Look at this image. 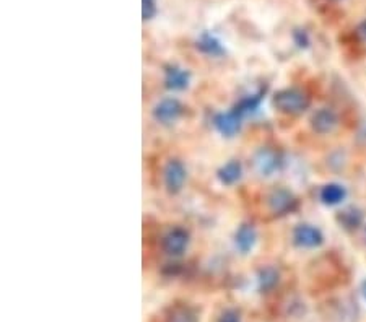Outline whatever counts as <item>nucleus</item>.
I'll use <instances>...</instances> for the list:
<instances>
[{
	"instance_id": "8",
	"label": "nucleus",
	"mask_w": 366,
	"mask_h": 322,
	"mask_svg": "<svg viewBox=\"0 0 366 322\" xmlns=\"http://www.w3.org/2000/svg\"><path fill=\"white\" fill-rule=\"evenodd\" d=\"M241 120L243 118L236 113L235 109L228 111V113H219L214 118V125L215 129L225 137H233L236 135L241 129Z\"/></svg>"
},
{
	"instance_id": "15",
	"label": "nucleus",
	"mask_w": 366,
	"mask_h": 322,
	"mask_svg": "<svg viewBox=\"0 0 366 322\" xmlns=\"http://www.w3.org/2000/svg\"><path fill=\"white\" fill-rule=\"evenodd\" d=\"M164 322H197V313L188 304H173Z\"/></svg>"
},
{
	"instance_id": "11",
	"label": "nucleus",
	"mask_w": 366,
	"mask_h": 322,
	"mask_svg": "<svg viewBox=\"0 0 366 322\" xmlns=\"http://www.w3.org/2000/svg\"><path fill=\"white\" fill-rule=\"evenodd\" d=\"M346 197H347V189L338 182H329L326 186H322L319 191L321 202L324 205H329V207L342 204L343 200H346Z\"/></svg>"
},
{
	"instance_id": "19",
	"label": "nucleus",
	"mask_w": 366,
	"mask_h": 322,
	"mask_svg": "<svg viewBox=\"0 0 366 322\" xmlns=\"http://www.w3.org/2000/svg\"><path fill=\"white\" fill-rule=\"evenodd\" d=\"M291 38H293V43L300 47V49H306L311 44V38L307 35V31L305 28H296L291 33Z\"/></svg>"
},
{
	"instance_id": "7",
	"label": "nucleus",
	"mask_w": 366,
	"mask_h": 322,
	"mask_svg": "<svg viewBox=\"0 0 366 322\" xmlns=\"http://www.w3.org/2000/svg\"><path fill=\"white\" fill-rule=\"evenodd\" d=\"M338 116L331 108H319L311 116V128L321 135H327L337 129Z\"/></svg>"
},
{
	"instance_id": "2",
	"label": "nucleus",
	"mask_w": 366,
	"mask_h": 322,
	"mask_svg": "<svg viewBox=\"0 0 366 322\" xmlns=\"http://www.w3.org/2000/svg\"><path fill=\"white\" fill-rule=\"evenodd\" d=\"M185 176H188V171H185V166L183 163L179 160H169L163 170V182L166 191L169 194L181 192L185 182Z\"/></svg>"
},
{
	"instance_id": "3",
	"label": "nucleus",
	"mask_w": 366,
	"mask_h": 322,
	"mask_svg": "<svg viewBox=\"0 0 366 322\" xmlns=\"http://www.w3.org/2000/svg\"><path fill=\"white\" fill-rule=\"evenodd\" d=\"M293 242L301 249H316L324 242V235L315 225L301 223L293 230Z\"/></svg>"
},
{
	"instance_id": "22",
	"label": "nucleus",
	"mask_w": 366,
	"mask_h": 322,
	"mask_svg": "<svg viewBox=\"0 0 366 322\" xmlns=\"http://www.w3.org/2000/svg\"><path fill=\"white\" fill-rule=\"evenodd\" d=\"M362 295L366 301V280H363V283H362Z\"/></svg>"
},
{
	"instance_id": "17",
	"label": "nucleus",
	"mask_w": 366,
	"mask_h": 322,
	"mask_svg": "<svg viewBox=\"0 0 366 322\" xmlns=\"http://www.w3.org/2000/svg\"><path fill=\"white\" fill-rule=\"evenodd\" d=\"M280 165H282V160L275 151H261V155L257 156L259 171L264 173V176H270L274 171H279Z\"/></svg>"
},
{
	"instance_id": "14",
	"label": "nucleus",
	"mask_w": 366,
	"mask_h": 322,
	"mask_svg": "<svg viewBox=\"0 0 366 322\" xmlns=\"http://www.w3.org/2000/svg\"><path fill=\"white\" fill-rule=\"evenodd\" d=\"M264 94H265V88H261L259 92L252 93V94H248V97L241 98L233 109H235L236 113L241 116V118H244V116H248V114H252L254 111H257V108L261 106Z\"/></svg>"
},
{
	"instance_id": "10",
	"label": "nucleus",
	"mask_w": 366,
	"mask_h": 322,
	"mask_svg": "<svg viewBox=\"0 0 366 322\" xmlns=\"http://www.w3.org/2000/svg\"><path fill=\"white\" fill-rule=\"evenodd\" d=\"M195 47H197L202 54L210 57H221L225 54V47L221 44V41L216 38L215 35L207 33V31H204V33L199 36V39L195 41Z\"/></svg>"
},
{
	"instance_id": "6",
	"label": "nucleus",
	"mask_w": 366,
	"mask_h": 322,
	"mask_svg": "<svg viewBox=\"0 0 366 322\" xmlns=\"http://www.w3.org/2000/svg\"><path fill=\"white\" fill-rule=\"evenodd\" d=\"M189 246V233L184 228H176L169 230L166 235L163 236L161 247L168 256H181L185 252Z\"/></svg>"
},
{
	"instance_id": "16",
	"label": "nucleus",
	"mask_w": 366,
	"mask_h": 322,
	"mask_svg": "<svg viewBox=\"0 0 366 322\" xmlns=\"http://www.w3.org/2000/svg\"><path fill=\"white\" fill-rule=\"evenodd\" d=\"M279 280H280V273L275 267H264L257 273V285L262 293L272 292V290L279 285Z\"/></svg>"
},
{
	"instance_id": "9",
	"label": "nucleus",
	"mask_w": 366,
	"mask_h": 322,
	"mask_svg": "<svg viewBox=\"0 0 366 322\" xmlns=\"http://www.w3.org/2000/svg\"><path fill=\"white\" fill-rule=\"evenodd\" d=\"M190 73L185 68L179 66H166L164 67V87L174 92H181L189 87Z\"/></svg>"
},
{
	"instance_id": "18",
	"label": "nucleus",
	"mask_w": 366,
	"mask_h": 322,
	"mask_svg": "<svg viewBox=\"0 0 366 322\" xmlns=\"http://www.w3.org/2000/svg\"><path fill=\"white\" fill-rule=\"evenodd\" d=\"M337 221L341 223L346 230H357L360 225L363 223V213L358 209L348 207L342 212H338Z\"/></svg>"
},
{
	"instance_id": "20",
	"label": "nucleus",
	"mask_w": 366,
	"mask_h": 322,
	"mask_svg": "<svg viewBox=\"0 0 366 322\" xmlns=\"http://www.w3.org/2000/svg\"><path fill=\"white\" fill-rule=\"evenodd\" d=\"M216 322H241V318L236 309H225Z\"/></svg>"
},
{
	"instance_id": "21",
	"label": "nucleus",
	"mask_w": 366,
	"mask_h": 322,
	"mask_svg": "<svg viewBox=\"0 0 366 322\" xmlns=\"http://www.w3.org/2000/svg\"><path fill=\"white\" fill-rule=\"evenodd\" d=\"M355 35H357V38L362 41V43L366 44V20H363L362 23H358L357 30H355Z\"/></svg>"
},
{
	"instance_id": "23",
	"label": "nucleus",
	"mask_w": 366,
	"mask_h": 322,
	"mask_svg": "<svg viewBox=\"0 0 366 322\" xmlns=\"http://www.w3.org/2000/svg\"><path fill=\"white\" fill-rule=\"evenodd\" d=\"M142 2H148V0H142Z\"/></svg>"
},
{
	"instance_id": "1",
	"label": "nucleus",
	"mask_w": 366,
	"mask_h": 322,
	"mask_svg": "<svg viewBox=\"0 0 366 322\" xmlns=\"http://www.w3.org/2000/svg\"><path fill=\"white\" fill-rule=\"evenodd\" d=\"M274 106L283 114L296 116L311 106V97L301 88H283L274 94Z\"/></svg>"
},
{
	"instance_id": "5",
	"label": "nucleus",
	"mask_w": 366,
	"mask_h": 322,
	"mask_svg": "<svg viewBox=\"0 0 366 322\" xmlns=\"http://www.w3.org/2000/svg\"><path fill=\"white\" fill-rule=\"evenodd\" d=\"M267 205L270 212L275 215L291 213L298 207V200L286 189H274L267 197Z\"/></svg>"
},
{
	"instance_id": "13",
	"label": "nucleus",
	"mask_w": 366,
	"mask_h": 322,
	"mask_svg": "<svg viewBox=\"0 0 366 322\" xmlns=\"http://www.w3.org/2000/svg\"><path fill=\"white\" fill-rule=\"evenodd\" d=\"M241 174H243L241 163L238 160H231L216 171V178H219V181L221 184H225V186H233V184L240 181Z\"/></svg>"
},
{
	"instance_id": "12",
	"label": "nucleus",
	"mask_w": 366,
	"mask_h": 322,
	"mask_svg": "<svg viewBox=\"0 0 366 322\" xmlns=\"http://www.w3.org/2000/svg\"><path fill=\"white\" fill-rule=\"evenodd\" d=\"M256 240H257V235L252 225L243 223L240 228L236 230L235 244L241 254H248V252L254 247V244H256Z\"/></svg>"
},
{
	"instance_id": "4",
	"label": "nucleus",
	"mask_w": 366,
	"mask_h": 322,
	"mask_svg": "<svg viewBox=\"0 0 366 322\" xmlns=\"http://www.w3.org/2000/svg\"><path fill=\"white\" fill-rule=\"evenodd\" d=\"M184 113V106L176 98H164L153 108V118L157 123L163 125H169L181 118Z\"/></svg>"
}]
</instances>
